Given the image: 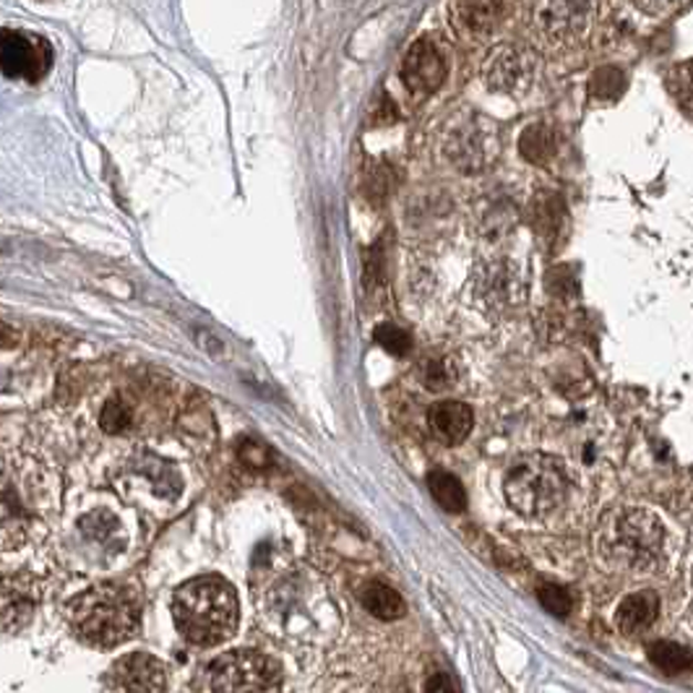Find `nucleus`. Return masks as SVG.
<instances>
[{
    "mask_svg": "<svg viewBox=\"0 0 693 693\" xmlns=\"http://www.w3.org/2000/svg\"><path fill=\"white\" fill-rule=\"evenodd\" d=\"M42 584L34 574H0V631H19L40 608Z\"/></svg>",
    "mask_w": 693,
    "mask_h": 693,
    "instance_id": "nucleus-13",
    "label": "nucleus"
},
{
    "mask_svg": "<svg viewBox=\"0 0 693 693\" xmlns=\"http://www.w3.org/2000/svg\"><path fill=\"white\" fill-rule=\"evenodd\" d=\"M451 381H454V374H451L447 360H430L426 368H422V384L433 391L449 389Z\"/></svg>",
    "mask_w": 693,
    "mask_h": 693,
    "instance_id": "nucleus-30",
    "label": "nucleus"
},
{
    "mask_svg": "<svg viewBox=\"0 0 693 693\" xmlns=\"http://www.w3.org/2000/svg\"><path fill=\"white\" fill-rule=\"evenodd\" d=\"M503 493L511 508L527 519H545L568 495V474L560 459L529 454L516 459L503 480Z\"/></svg>",
    "mask_w": 693,
    "mask_h": 693,
    "instance_id": "nucleus-4",
    "label": "nucleus"
},
{
    "mask_svg": "<svg viewBox=\"0 0 693 693\" xmlns=\"http://www.w3.org/2000/svg\"><path fill=\"white\" fill-rule=\"evenodd\" d=\"M428 491L435 498L438 506L451 511V514H459V511L466 508L464 485L459 483V477H454L451 472H443V470L430 472L428 474Z\"/></svg>",
    "mask_w": 693,
    "mask_h": 693,
    "instance_id": "nucleus-22",
    "label": "nucleus"
},
{
    "mask_svg": "<svg viewBox=\"0 0 693 693\" xmlns=\"http://www.w3.org/2000/svg\"><path fill=\"white\" fill-rule=\"evenodd\" d=\"M474 426V414L470 410V405L456 399H443L435 401L428 410V428L438 441L447 443V447H456L462 443L466 435L472 433Z\"/></svg>",
    "mask_w": 693,
    "mask_h": 693,
    "instance_id": "nucleus-17",
    "label": "nucleus"
},
{
    "mask_svg": "<svg viewBox=\"0 0 693 693\" xmlns=\"http://www.w3.org/2000/svg\"><path fill=\"white\" fill-rule=\"evenodd\" d=\"M602 553L626 571L649 574L665 564L668 529L647 508H623L605 522Z\"/></svg>",
    "mask_w": 693,
    "mask_h": 693,
    "instance_id": "nucleus-3",
    "label": "nucleus"
},
{
    "mask_svg": "<svg viewBox=\"0 0 693 693\" xmlns=\"http://www.w3.org/2000/svg\"><path fill=\"white\" fill-rule=\"evenodd\" d=\"M426 693H456V689H454V683L449 681V675L435 673V675H430Z\"/></svg>",
    "mask_w": 693,
    "mask_h": 693,
    "instance_id": "nucleus-31",
    "label": "nucleus"
},
{
    "mask_svg": "<svg viewBox=\"0 0 693 693\" xmlns=\"http://www.w3.org/2000/svg\"><path fill=\"white\" fill-rule=\"evenodd\" d=\"M50 53L45 40H36L17 29H0V71L9 78L40 82L50 69Z\"/></svg>",
    "mask_w": 693,
    "mask_h": 693,
    "instance_id": "nucleus-12",
    "label": "nucleus"
},
{
    "mask_svg": "<svg viewBox=\"0 0 693 693\" xmlns=\"http://www.w3.org/2000/svg\"><path fill=\"white\" fill-rule=\"evenodd\" d=\"M441 155L459 172H483L501 155V130L477 109H459L441 126Z\"/></svg>",
    "mask_w": 693,
    "mask_h": 693,
    "instance_id": "nucleus-5",
    "label": "nucleus"
},
{
    "mask_svg": "<svg viewBox=\"0 0 693 693\" xmlns=\"http://www.w3.org/2000/svg\"><path fill=\"white\" fill-rule=\"evenodd\" d=\"M519 149L524 159H529L532 165L537 167H547L553 159L558 157L560 151V134L553 123L547 120H537L524 130L519 138Z\"/></svg>",
    "mask_w": 693,
    "mask_h": 693,
    "instance_id": "nucleus-19",
    "label": "nucleus"
},
{
    "mask_svg": "<svg viewBox=\"0 0 693 693\" xmlns=\"http://www.w3.org/2000/svg\"><path fill=\"white\" fill-rule=\"evenodd\" d=\"M647 654L649 662L668 675L685 673L693 665V654L685 647L675 644V641H654V644H649Z\"/></svg>",
    "mask_w": 693,
    "mask_h": 693,
    "instance_id": "nucleus-23",
    "label": "nucleus"
},
{
    "mask_svg": "<svg viewBox=\"0 0 693 693\" xmlns=\"http://www.w3.org/2000/svg\"><path fill=\"white\" fill-rule=\"evenodd\" d=\"M527 11L532 34L537 40H543L547 48H574L592 27L597 6L550 0V3H529Z\"/></svg>",
    "mask_w": 693,
    "mask_h": 693,
    "instance_id": "nucleus-8",
    "label": "nucleus"
},
{
    "mask_svg": "<svg viewBox=\"0 0 693 693\" xmlns=\"http://www.w3.org/2000/svg\"><path fill=\"white\" fill-rule=\"evenodd\" d=\"M532 224L539 235H556L564 224V211H560V201L553 196H539L532 201Z\"/></svg>",
    "mask_w": 693,
    "mask_h": 693,
    "instance_id": "nucleus-25",
    "label": "nucleus"
},
{
    "mask_svg": "<svg viewBox=\"0 0 693 693\" xmlns=\"http://www.w3.org/2000/svg\"><path fill=\"white\" fill-rule=\"evenodd\" d=\"M360 602H363V608L368 610L370 616H376L378 620H399L407 610V605L405 600H401V595L397 592V589H391L389 584H381V581L365 584V587L360 589Z\"/></svg>",
    "mask_w": 693,
    "mask_h": 693,
    "instance_id": "nucleus-21",
    "label": "nucleus"
},
{
    "mask_svg": "<svg viewBox=\"0 0 693 693\" xmlns=\"http://www.w3.org/2000/svg\"><path fill=\"white\" fill-rule=\"evenodd\" d=\"M235 454L248 470H266V466L272 464V451L266 449V443H261L259 438L251 435L240 438L235 443Z\"/></svg>",
    "mask_w": 693,
    "mask_h": 693,
    "instance_id": "nucleus-27",
    "label": "nucleus"
},
{
    "mask_svg": "<svg viewBox=\"0 0 693 693\" xmlns=\"http://www.w3.org/2000/svg\"><path fill=\"white\" fill-rule=\"evenodd\" d=\"M537 600L547 612H553V616H558V618H566L574 608L571 592L564 587H558V584H543V587L537 589Z\"/></svg>",
    "mask_w": 693,
    "mask_h": 693,
    "instance_id": "nucleus-28",
    "label": "nucleus"
},
{
    "mask_svg": "<svg viewBox=\"0 0 693 693\" xmlns=\"http://www.w3.org/2000/svg\"><path fill=\"white\" fill-rule=\"evenodd\" d=\"M587 92L592 99L616 102L620 94L626 92V73L618 71V69H610V65H605V69H597L592 73V78H589Z\"/></svg>",
    "mask_w": 693,
    "mask_h": 693,
    "instance_id": "nucleus-24",
    "label": "nucleus"
},
{
    "mask_svg": "<svg viewBox=\"0 0 693 693\" xmlns=\"http://www.w3.org/2000/svg\"><path fill=\"white\" fill-rule=\"evenodd\" d=\"M120 491L128 501L146 498L155 503H175L182 493L180 466L151 451L130 454L120 464Z\"/></svg>",
    "mask_w": 693,
    "mask_h": 693,
    "instance_id": "nucleus-7",
    "label": "nucleus"
},
{
    "mask_svg": "<svg viewBox=\"0 0 693 693\" xmlns=\"http://www.w3.org/2000/svg\"><path fill=\"white\" fill-rule=\"evenodd\" d=\"M141 595L126 584H94L65 608L69 629L82 644L113 649L130 641L141 626Z\"/></svg>",
    "mask_w": 693,
    "mask_h": 693,
    "instance_id": "nucleus-1",
    "label": "nucleus"
},
{
    "mask_svg": "<svg viewBox=\"0 0 693 693\" xmlns=\"http://www.w3.org/2000/svg\"><path fill=\"white\" fill-rule=\"evenodd\" d=\"M214 693H282V668L255 649H235L211 665Z\"/></svg>",
    "mask_w": 693,
    "mask_h": 693,
    "instance_id": "nucleus-6",
    "label": "nucleus"
},
{
    "mask_svg": "<svg viewBox=\"0 0 693 693\" xmlns=\"http://www.w3.org/2000/svg\"><path fill=\"white\" fill-rule=\"evenodd\" d=\"M76 543L99 564H107L109 558L126 550V522L120 511L109 503L86 508L76 522Z\"/></svg>",
    "mask_w": 693,
    "mask_h": 693,
    "instance_id": "nucleus-9",
    "label": "nucleus"
},
{
    "mask_svg": "<svg viewBox=\"0 0 693 693\" xmlns=\"http://www.w3.org/2000/svg\"><path fill=\"white\" fill-rule=\"evenodd\" d=\"M401 82L410 90L414 97H426L441 90L449 73V57L433 36H420L414 45L407 50L405 61H401Z\"/></svg>",
    "mask_w": 693,
    "mask_h": 693,
    "instance_id": "nucleus-11",
    "label": "nucleus"
},
{
    "mask_svg": "<svg viewBox=\"0 0 693 693\" xmlns=\"http://www.w3.org/2000/svg\"><path fill=\"white\" fill-rule=\"evenodd\" d=\"M657 616H660V597L644 589V592L629 595L618 605L616 626L626 637H639V633L652 629Z\"/></svg>",
    "mask_w": 693,
    "mask_h": 693,
    "instance_id": "nucleus-18",
    "label": "nucleus"
},
{
    "mask_svg": "<svg viewBox=\"0 0 693 693\" xmlns=\"http://www.w3.org/2000/svg\"><path fill=\"white\" fill-rule=\"evenodd\" d=\"M113 693H167V668L149 652L120 657L107 673Z\"/></svg>",
    "mask_w": 693,
    "mask_h": 693,
    "instance_id": "nucleus-14",
    "label": "nucleus"
},
{
    "mask_svg": "<svg viewBox=\"0 0 693 693\" xmlns=\"http://www.w3.org/2000/svg\"><path fill=\"white\" fill-rule=\"evenodd\" d=\"M376 342L381 345L386 353L393 357L407 355L412 349V337L405 332V328L393 326V324H381L376 328Z\"/></svg>",
    "mask_w": 693,
    "mask_h": 693,
    "instance_id": "nucleus-29",
    "label": "nucleus"
},
{
    "mask_svg": "<svg viewBox=\"0 0 693 693\" xmlns=\"http://www.w3.org/2000/svg\"><path fill=\"white\" fill-rule=\"evenodd\" d=\"M511 6L506 3H451V24H454L459 36H466L472 42L491 40L506 21Z\"/></svg>",
    "mask_w": 693,
    "mask_h": 693,
    "instance_id": "nucleus-16",
    "label": "nucleus"
},
{
    "mask_svg": "<svg viewBox=\"0 0 693 693\" xmlns=\"http://www.w3.org/2000/svg\"><path fill=\"white\" fill-rule=\"evenodd\" d=\"M136 422H138V414H136L134 401L123 397V393H109V397L105 399V405H102V410H99V430L102 433L123 438V435L134 433Z\"/></svg>",
    "mask_w": 693,
    "mask_h": 693,
    "instance_id": "nucleus-20",
    "label": "nucleus"
},
{
    "mask_svg": "<svg viewBox=\"0 0 693 693\" xmlns=\"http://www.w3.org/2000/svg\"><path fill=\"white\" fill-rule=\"evenodd\" d=\"M397 693H410V691H407V689H401V691H397Z\"/></svg>",
    "mask_w": 693,
    "mask_h": 693,
    "instance_id": "nucleus-33",
    "label": "nucleus"
},
{
    "mask_svg": "<svg viewBox=\"0 0 693 693\" xmlns=\"http://www.w3.org/2000/svg\"><path fill=\"white\" fill-rule=\"evenodd\" d=\"M668 92L673 94V99L681 105V109L693 118V61L675 65L668 73Z\"/></svg>",
    "mask_w": 693,
    "mask_h": 693,
    "instance_id": "nucleus-26",
    "label": "nucleus"
},
{
    "mask_svg": "<svg viewBox=\"0 0 693 693\" xmlns=\"http://www.w3.org/2000/svg\"><path fill=\"white\" fill-rule=\"evenodd\" d=\"M537 76V55L524 45L495 48L483 65V82L491 92L519 97Z\"/></svg>",
    "mask_w": 693,
    "mask_h": 693,
    "instance_id": "nucleus-10",
    "label": "nucleus"
},
{
    "mask_svg": "<svg viewBox=\"0 0 693 693\" xmlns=\"http://www.w3.org/2000/svg\"><path fill=\"white\" fill-rule=\"evenodd\" d=\"M172 618L180 637L191 644L214 647L238 629V595L222 576H199L175 589Z\"/></svg>",
    "mask_w": 693,
    "mask_h": 693,
    "instance_id": "nucleus-2",
    "label": "nucleus"
},
{
    "mask_svg": "<svg viewBox=\"0 0 693 693\" xmlns=\"http://www.w3.org/2000/svg\"><path fill=\"white\" fill-rule=\"evenodd\" d=\"M477 290L491 308L511 311L527 295V282H524L522 266L508 259H495L480 269Z\"/></svg>",
    "mask_w": 693,
    "mask_h": 693,
    "instance_id": "nucleus-15",
    "label": "nucleus"
},
{
    "mask_svg": "<svg viewBox=\"0 0 693 693\" xmlns=\"http://www.w3.org/2000/svg\"><path fill=\"white\" fill-rule=\"evenodd\" d=\"M19 345V334L9 324L0 321V349H13Z\"/></svg>",
    "mask_w": 693,
    "mask_h": 693,
    "instance_id": "nucleus-32",
    "label": "nucleus"
}]
</instances>
